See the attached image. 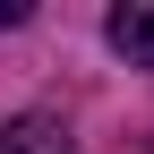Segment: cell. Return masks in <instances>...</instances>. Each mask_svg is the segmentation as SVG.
<instances>
[{
	"mask_svg": "<svg viewBox=\"0 0 154 154\" xmlns=\"http://www.w3.org/2000/svg\"><path fill=\"white\" fill-rule=\"evenodd\" d=\"M0 154H77V137L51 111H17V120H0Z\"/></svg>",
	"mask_w": 154,
	"mask_h": 154,
	"instance_id": "7a4b0ae2",
	"label": "cell"
},
{
	"mask_svg": "<svg viewBox=\"0 0 154 154\" xmlns=\"http://www.w3.org/2000/svg\"><path fill=\"white\" fill-rule=\"evenodd\" d=\"M26 17H34L26 0H0V34H9V26H26Z\"/></svg>",
	"mask_w": 154,
	"mask_h": 154,
	"instance_id": "3957f363",
	"label": "cell"
},
{
	"mask_svg": "<svg viewBox=\"0 0 154 154\" xmlns=\"http://www.w3.org/2000/svg\"><path fill=\"white\" fill-rule=\"evenodd\" d=\"M103 43L120 51L128 69H154V0H120V9L103 17Z\"/></svg>",
	"mask_w": 154,
	"mask_h": 154,
	"instance_id": "6da1fadb",
	"label": "cell"
}]
</instances>
